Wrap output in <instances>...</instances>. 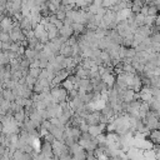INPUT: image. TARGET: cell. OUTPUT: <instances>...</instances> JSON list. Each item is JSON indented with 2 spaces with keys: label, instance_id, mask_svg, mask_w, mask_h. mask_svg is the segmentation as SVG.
I'll use <instances>...</instances> for the list:
<instances>
[{
  "label": "cell",
  "instance_id": "obj_3",
  "mask_svg": "<svg viewBox=\"0 0 160 160\" xmlns=\"http://www.w3.org/2000/svg\"><path fill=\"white\" fill-rule=\"evenodd\" d=\"M34 54H35V53H34V50H26V56H28V58H33L34 56Z\"/></svg>",
  "mask_w": 160,
  "mask_h": 160
},
{
  "label": "cell",
  "instance_id": "obj_1",
  "mask_svg": "<svg viewBox=\"0 0 160 160\" xmlns=\"http://www.w3.org/2000/svg\"><path fill=\"white\" fill-rule=\"evenodd\" d=\"M0 28L3 29V31H10L13 29V20L10 18H4L0 21Z\"/></svg>",
  "mask_w": 160,
  "mask_h": 160
},
{
  "label": "cell",
  "instance_id": "obj_2",
  "mask_svg": "<svg viewBox=\"0 0 160 160\" xmlns=\"http://www.w3.org/2000/svg\"><path fill=\"white\" fill-rule=\"evenodd\" d=\"M154 24L156 26H160V15H155V18H154Z\"/></svg>",
  "mask_w": 160,
  "mask_h": 160
}]
</instances>
